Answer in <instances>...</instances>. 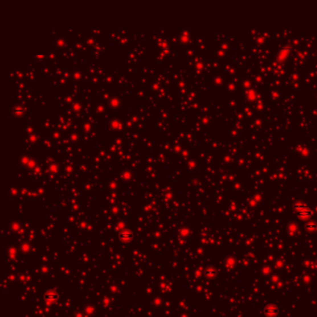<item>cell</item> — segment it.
<instances>
[{
	"mask_svg": "<svg viewBox=\"0 0 317 317\" xmlns=\"http://www.w3.org/2000/svg\"><path fill=\"white\" fill-rule=\"evenodd\" d=\"M266 313L268 315H270V316H273V315H275L276 313H277V310L274 308V307H272V306H271V307L267 308Z\"/></svg>",
	"mask_w": 317,
	"mask_h": 317,
	"instance_id": "obj_1",
	"label": "cell"
}]
</instances>
